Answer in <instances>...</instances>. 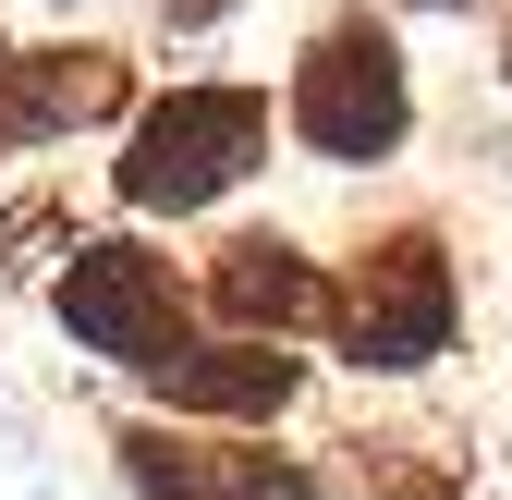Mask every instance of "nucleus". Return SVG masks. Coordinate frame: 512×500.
Returning a JSON list of instances; mask_svg holds the SVG:
<instances>
[{
    "label": "nucleus",
    "instance_id": "f257e3e1",
    "mask_svg": "<svg viewBox=\"0 0 512 500\" xmlns=\"http://www.w3.org/2000/svg\"><path fill=\"white\" fill-rule=\"evenodd\" d=\"M330 342L354 379H427L439 354L464 342V257L439 220H391L366 232L342 281H330Z\"/></svg>",
    "mask_w": 512,
    "mask_h": 500
},
{
    "label": "nucleus",
    "instance_id": "f03ea898",
    "mask_svg": "<svg viewBox=\"0 0 512 500\" xmlns=\"http://www.w3.org/2000/svg\"><path fill=\"white\" fill-rule=\"evenodd\" d=\"M269 171V86H171L122 122V159H110V196L135 220H196L220 208L232 183Z\"/></svg>",
    "mask_w": 512,
    "mask_h": 500
},
{
    "label": "nucleus",
    "instance_id": "7ed1b4c3",
    "mask_svg": "<svg viewBox=\"0 0 512 500\" xmlns=\"http://www.w3.org/2000/svg\"><path fill=\"white\" fill-rule=\"evenodd\" d=\"M281 122L317 171H378L403 159L415 135V61L378 13H330L305 49H293V86H281Z\"/></svg>",
    "mask_w": 512,
    "mask_h": 500
},
{
    "label": "nucleus",
    "instance_id": "20e7f679",
    "mask_svg": "<svg viewBox=\"0 0 512 500\" xmlns=\"http://www.w3.org/2000/svg\"><path fill=\"white\" fill-rule=\"evenodd\" d=\"M49 305H61V330H74V354L122 366V379H147V366H171L183 342H196L183 330L196 293H183V269L147 232H74L61 269H49Z\"/></svg>",
    "mask_w": 512,
    "mask_h": 500
},
{
    "label": "nucleus",
    "instance_id": "39448f33",
    "mask_svg": "<svg viewBox=\"0 0 512 500\" xmlns=\"http://www.w3.org/2000/svg\"><path fill=\"white\" fill-rule=\"evenodd\" d=\"M110 464H122L135 500H330V476L305 452L232 440V427H171V415H122Z\"/></svg>",
    "mask_w": 512,
    "mask_h": 500
},
{
    "label": "nucleus",
    "instance_id": "423d86ee",
    "mask_svg": "<svg viewBox=\"0 0 512 500\" xmlns=\"http://www.w3.org/2000/svg\"><path fill=\"white\" fill-rule=\"evenodd\" d=\"M135 110V61L110 37H49V49H0V159L25 147H74L98 122Z\"/></svg>",
    "mask_w": 512,
    "mask_h": 500
},
{
    "label": "nucleus",
    "instance_id": "0eeeda50",
    "mask_svg": "<svg viewBox=\"0 0 512 500\" xmlns=\"http://www.w3.org/2000/svg\"><path fill=\"white\" fill-rule=\"evenodd\" d=\"M147 391H159V415L183 427V415H196V427H232V440H269V427L305 403V354L293 342H183L171 366H147Z\"/></svg>",
    "mask_w": 512,
    "mask_h": 500
},
{
    "label": "nucleus",
    "instance_id": "6e6552de",
    "mask_svg": "<svg viewBox=\"0 0 512 500\" xmlns=\"http://www.w3.org/2000/svg\"><path fill=\"white\" fill-rule=\"evenodd\" d=\"M208 305L232 318V342H305V330H330V269L293 232H220L208 244Z\"/></svg>",
    "mask_w": 512,
    "mask_h": 500
},
{
    "label": "nucleus",
    "instance_id": "1a4fd4ad",
    "mask_svg": "<svg viewBox=\"0 0 512 500\" xmlns=\"http://www.w3.org/2000/svg\"><path fill=\"white\" fill-rule=\"evenodd\" d=\"M354 488L366 500H464V476L439 464L427 440H354Z\"/></svg>",
    "mask_w": 512,
    "mask_h": 500
},
{
    "label": "nucleus",
    "instance_id": "9d476101",
    "mask_svg": "<svg viewBox=\"0 0 512 500\" xmlns=\"http://www.w3.org/2000/svg\"><path fill=\"white\" fill-rule=\"evenodd\" d=\"M232 13H244V0H159L171 37H208V25H232Z\"/></svg>",
    "mask_w": 512,
    "mask_h": 500
},
{
    "label": "nucleus",
    "instance_id": "9b49d317",
    "mask_svg": "<svg viewBox=\"0 0 512 500\" xmlns=\"http://www.w3.org/2000/svg\"><path fill=\"white\" fill-rule=\"evenodd\" d=\"M500 86H512V25H500Z\"/></svg>",
    "mask_w": 512,
    "mask_h": 500
},
{
    "label": "nucleus",
    "instance_id": "f8f14e48",
    "mask_svg": "<svg viewBox=\"0 0 512 500\" xmlns=\"http://www.w3.org/2000/svg\"><path fill=\"white\" fill-rule=\"evenodd\" d=\"M427 13H464V0H427Z\"/></svg>",
    "mask_w": 512,
    "mask_h": 500
},
{
    "label": "nucleus",
    "instance_id": "ddd939ff",
    "mask_svg": "<svg viewBox=\"0 0 512 500\" xmlns=\"http://www.w3.org/2000/svg\"><path fill=\"white\" fill-rule=\"evenodd\" d=\"M0 49H13V37H0Z\"/></svg>",
    "mask_w": 512,
    "mask_h": 500
}]
</instances>
